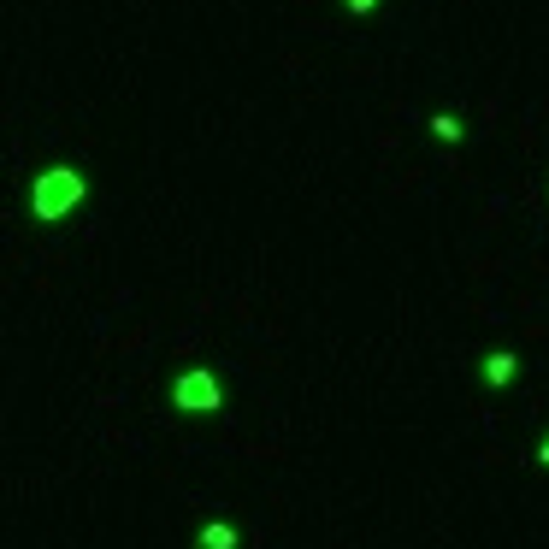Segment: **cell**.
<instances>
[{
    "label": "cell",
    "instance_id": "obj_2",
    "mask_svg": "<svg viewBox=\"0 0 549 549\" xmlns=\"http://www.w3.org/2000/svg\"><path fill=\"white\" fill-rule=\"evenodd\" d=\"M172 402L183 414H219V378L207 366H189L178 384H172Z\"/></svg>",
    "mask_w": 549,
    "mask_h": 549
},
{
    "label": "cell",
    "instance_id": "obj_4",
    "mask_svg": "<svg viewBox=\"0 0 549 549\" xmlns=\"http://www.w3.org/2000/svg\"><path fill=\"white\" fill-rule=\"evenodd\" d=\"M485 378H490V384H496V390H502V384L514 378V355H508V349H496V355H490V361H485Z\"/></svg>",
    "mask_w": 549,
    "mask_h": 549
},
{
    "label": "cell",
    "instance_id": "obj_7",
    "mask_svg": "<svg viewBox=\"0 0 549 549\" xmlns=\"http://www.w3.org/2000/svg\"><path fill=\"white\" fill-rule=\"evenodd\" d=\"M538 461H544V467H549V437H544V449H538Z\"/></svg>",
    "mask_w": 549,
    "mask_h": 549
},
{
    "label": "cell",
    "instance_id": "obj_6",
    "mask_svg": "<svg viewBox=\"0 0 549 549\" xmlns=\"http://www.w3.org/2000/svg\"><path fill=\"white\" fill-rule=\"evenodd\" d=\"M372 6H378V0H349V12H372Z\"/></svg>",
    "mask_w": 549,
    "mask_h": 549
},
{
    "label": "cell",
    "instance_id": "obj_1",
    "mask_svg": "<svg viewBox=\"0 0 549 549\" xmlns=\"http://www.w3.org/2000/svg\"><path fill=\"white\" fill-rule=\"evenodd\" d=\"M77 201H83V178H77L71 166L42 172V178H36V189H30V207H36V219H65Z\"/></svg>",
    "mask_w": 549,
    "mask_h": 549
},
{
    "label": "cell",
    "instance_id": "obj_5",
    "mask_svg": "<svg viewBox=\"0 0 549 549\" xmlns=\"http://www.w3.org/2000/svg\"><path fill=\"white\" fill-rule=\"evenodd\" d=\"M431 130H437L443 142H455V136H461V124H455V119H431Z\"/></svg>",
    "mask_w": 549,
    "mask_h": 549
},
{
    "label": "cell",
    "instance_id": "obj_3",
    "mask_svg": "<svg viewBox=\"0 0 549 549\" xmlns=\"http://www.w3.org/2000/svg\"><path fill=\"white\" fill-rule=\"evenodd\" d=\"M201 549H237V532H231L225 520H207V526H201Z\"/></svg>",
    "mask_w": 549,
    "mask_h": 549
}]
</instances>
